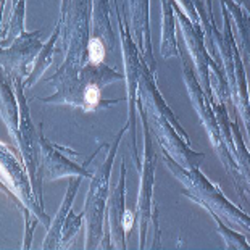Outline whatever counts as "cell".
Here are the masks:
<instances>
[{"mask_svg":"<svg viewBox=\"0 0 250 250\" xmlns=\"http://www.w3.org/2000/svg\"><path fill=\"white\" fill-rule=\"evenodd\" d=\"M100 102V90L95 84L87 86L86 92H84V104H86V110H92Z\"/></svg>","mask_w":250,"mask_h":250,"instance_id":"7a4b0ae2","label":"cell"},{"mask_svg":"<svg viewBox=\"0 0 250 250\" xmlns=\"http://www.w3.org/2000/svg\"><path fill=\"white\" fill-rule=\"evenodd\" d=\"M123 223H125V229L129 231L131 226H132V223H134V216H132V211H129V210L125 211V221Z\"/></svg>","mask_w":250,"mask_h":250,"instance_id":"3957f363","label":"cell"},{"mask_svg":"<svg viewBox=\"0 0 250 250\" xmlns=\"http://www.w3.org/2000/svg\"><path fill=\"white\" fill-rule=\"evenodd\" d=\"M105 57V49L102 45V42L100 39H92L89 42V58L90 62L95 63V65H99V63H102Z\"/></svg>","mask_w":250,"mask_h":250,"instance_id":"6da1fadb","label":"cell"}]
</instances>
